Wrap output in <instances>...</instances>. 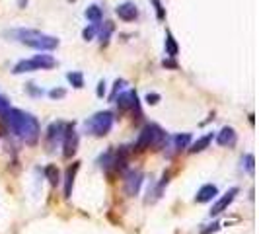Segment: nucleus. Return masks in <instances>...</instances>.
I'll use <instances>...</instances> for the list:
<instances>
[{
	"instance_id": "f257e3e1",
	"label": "nucleus",
	"mask_w": 259,
	"mask_h": 234,
	"mask_svg": "<svg viewBox=\"0 0 259 234\" xmlns=\"http://www.w3.org/2000/svg\"><path fill=\"white\" fill-rule=\"evenodd\" d=\"M4 117V123L10 127V131L20 137L26 145H35L39 141V135H41V127H39V121L37 117H33L28 112H22V110H16V108H10L6 114H2Z\"/></svg>"
},
{
	"instance_id": "f03ea898",
	"label": "nucleus",
	"mask_w": 259,
	"mask_h": 234,
	"mask_svg": "<svg viewBox=\"0 0 259 234\" xmlns=\"http://www.w3.org/2000/svg\"><path fill=\"white\" fill-rule=\"evenodd\" d=\"M8 35L16 37L24 45H28L31 49H37V51H53V49L58 47V39L57 37L45 35V33H41L37 29H14Z\"/></svg>"
},
{
	"instance_id": "7ed1b4c3",
	"label": "nucleus",
	"mask_w": 259,
	"mask_h": 234,
	"mask_svg": "<svg viewBox=\"0 0 259 234\" xmlns=\"http://www.w3.org/2000/svg\"><path fill=\"white\" fill-rule=\"evenodd\" d=\"M166 141H168V135H166V131H164L160 125H156V123H148V125H146L143 131H141V135H139V139H137V145H135V148H137V150H146V148H162Z\"/></svg>"
},
{
	"instance_id": "20e7f679",
	"label": "nucleus",
	"mask_w": 259,
	"mask_h": 234,
	"mask_svg": "<svg viewBox=\"0 0 259 234\" xmlns=\"http://www.w3.org/2000/svg\"><path fill=\"white\" fill-rule=\"evenodd\" d=\"M113 119L115 117L111 112H98L84 123V129L94 137H105L113 127Z\"/></svg>"
},
{
	"instance_id": "39448f33",
	"label": "nucleus",
	"mask_w": 259,
	"mask_h": 234,
	"mask_svg": "<svg viewBox=\"0 0 259 234\" xmlns=\"http://www.w3.org/2000/svg\"><path fill=\"white\" fill-rule=\"evenodd\" d=\"M57 64V60L51 55H35L28 60H20L14 66V74H24V72H33V70H49Z\"/></svg>"
},
{
	"instance_id": "423d86ee",
	"label": "nucleus",
	"mask_w": 259,
	"mask_h": 234,
	"mask_svg": "<svg viewBox=\"0 0 259 234\" xmlns=\"http://www.w3.org/2000/svg\"><path fill=\"white\" fill-rule=\"evenodd\" d=\"M62 156L68 160L76 154L78 150V133L74 131V125L72 123H66V129H64V137H62Z\"/></svg>"
},
{
	"instance_id": "0eeeda50",
	"label": "nucleus",
	"mask_w": 259,
	"mask_h": 234,
	"mask_svg": "<svg viewBox=\"0 0 259 234\" xmlns=\"http://www.w3.org/2000/svg\"><path fill=\"white\" fill-rule=\"evenodd\" d=\"M117 106H119V110H135L137 112V116L141 117L143 116V112H141V104H139V96H137V92L135 90H129V92H123V94H119V98H115L113 100ZM137 117V119H139Z\"/></svg>"
},
{
	"instance_id": "6e6552de",
	"label": "nucleus",
	"mask_w": 259,
	"mask_h": 234,
	"mask_svg": "<svg viewBox=\"0 0 259 234\" xmlns=\"http://www.w3.org/2000/svg\"><path fill=\"white\" fill-rule=\"evenodd\" d=\"M64 129H66V123H62V121H55V123L49 125V129H47V146H49V150H55L57 145L62 143Z\"/></svg>"
},
{
	"instance_id": "1a4fd4ad",
	"label": "nucleus",
	"mask_w": 259,
	"mask_h": 234,
	"mask_svg": "<svg viewBox=\"0 0 259 234\" xmlns=\"http://www.w3.org/2000/svg\"><path fill=\"white\" fill-rule=\"evenodd\" d=\"M238 191H240L238 187L228 189V191H226V193H224V195H222V197H220V199L212 205V209H210V217H216V215H220L222 211H226V209H228V205H230V203L234 201V197L238 195Z\"/></svg>"
},
{
	"instance_id": "9d476101",
	"label": "nucleus",
	"mask_w": 259,
	"mask_h": 234,
	"mask_svg": "<svg viewBox=\"0 0 259 234\" xmlns=\"http://www.w3.org/2000/svg\"><path fill=\"white\" fill-rule=\"evenodd\" d=\"M143 172H139V170H133V172H129L127 177H125V191H127V195H137L139 193V189H141V185H143Z\"/></svg>"
},
{
	"instance_id": "9b49d317",
	"label": "nucleus",
	"mask_w": 259,
	"mask_h": 234,
	"mask_svg": "<svg viewBox=\"0 0 259 234\" xmlns=\"http://www.w3.org/2000/svg\"><path fill=\"white\" fill-rule=\"evenodd\" d=\"M115 12H117V16H119L123 22H133V20L139 16V10H137V6H135L133 2H123V4H119Z\"/></svg>"
},
{
	"instance_id": "f8f14e48",
	"label": "nucleus",
	"mask_w": 259,
	"mask_h": 234,
	"mask_svg": "<svg viewBox=\"0 0 259 234\" xmlns=\"http://www.w3.org/2000/svg\"><path fill=\"white\" fill-rule=\"evenodd\" d=\"M216 195H218V187H216L214 183H207V185H203V187L197 191L195 201H197V203H207V201H212Z\"/></svg>"
},
{
	"instance_id": "ddd939ff",
	"label": "nucleus",
	"mask_w": 259,
	"mask_h": 234,
	"mask_svg": "<svg viewBox=\"0 0 259 234\" xmlns=\"http://www.w3.org/2000/svg\"><path fill=\"white\" fill-rule=\"evenodd\" d=\"M236 131L232 129V127H224L220 133H218V137H216V143L220 145V146H234L236 145Z\"/></svg>"
},
{
	"instance_id": "4468645a",
	"label": "nucleus",
	"mask_w": 259,
	"mask_h": 234,
	"mask_svg": "<svg viewBox=\"0 0 259 234\" xmlns=\"http://www.w3.org/2000/svg\"><path fill=\"white\" fill-rule=\"evenodd\" d=\"M78 168H80V162H74V164L66 170V177H64V195H66V197L72 195V185H74V177H76Z\"/></svg>"
},
{
	"instance_id": "2eb2a0df",
	"label": "nucleus",
	"mask_w": 259,
	"mask_h": 234,
	"mask_svg": "<svg viewBox=\"0 0 259 234\" xmlns=\"http://www.w3.org/2000/svg\"><path fill=\"white\" fill-rule=\"evenodd\" d=\"M212 143V133H207L205 137H201V139H197L193 145H191V148H189V152H201V150H205L208 145Z\"/></svg>"
},
{
	"instance_id": "dca6fc26",
	"label": "nucleus",
	"mask_w": 259,
	"mask_h": 234,
	"mask_svg": "<svg viewBox=\"0 0 259 234\" xmlns=\"http://www.w3.org/2000/svg\"><path fill=\"white\" fill-rule=\"evenodd\" d=\"M166 53H168V57H172V58L177 57V53H179V47H177V43H175L172 31H166Z\"/></svg>"
},
{
	"instance_id": "f3484780",
	"label": "nucleus",
	"mask_w": 259,
	"mask_h": 234,
	"mask_svg": "<svg viewBox=\"0 0 259 234\" xmlns=\"http://www.w3.org/2000/svg\"><path fill=\"white\" fill-rule=\"evenodd\" d=\"M86 18L90 20V22H94V24H100L102 22V8L100 6H96V4H92V6H88L86 8Z\"/></svg>"
},
{
	"instance_id": "a211bd4d",
	"label": "nucleus",
	"mask_w": 259,
	"mask_h": 234,
	"mask_svg": "<svg viewBox=\"0 0 259 234\" xmlns=\"http://www.w3.org/2000/svg\"><path fill=\"white\" fill-rule=\"evenodd\" d=\"M189 143H191V135H189V133H181V135H175V137H173V146H175V150L187 148Z\"/></svg>"
},
{
	"instance_id": "6ab92c4d",
	"label": "nucleus",
	"mask_w": 259,
	"mask_h": 234,
	"mask_svg": "<svg viewBox=\"0 0 259 234\" xmlns=\"http://www.w3.org/2000/svg\"><path fill=\"white\" fill-rule=\"evenodd\" d=\"M113 29H115V26H113L111 22H104V26L100 28V41H102V45H107V41H109Z\"/></svg>"
},
{
	"instance_id": "aec40b11",
	"label": "nucleus",
	"mask_w": 259,
	"mask_h": 234,
	"mask_svg": "<svg viewBox=\"0 0 259 234\" xmlns=\"http://www.w3.org/2000/svg\"><path fill=\"white\" fill-rule=\"evenodd\" d=\"M66 80L74 86V88H84V76H82V72H68L66 74Z\"/></svg>"
},
{
	"instance_id": "412c9836",
	"label": "nucleus",
	"mask_w": 259,
	"mask_h": 234,
	"mask_svg": "<svg viewBox=\"0 0 259 234\" xmlns=\"http://www.w3.org/2000/svg\"><path fill=\"white\" fill-rule=\"evenodd\" d=\"M45 176H47V179L51 181V185H57V181H58V168H57L55 164L45 166Z\"/></svg>"
},
{
	"instance_id": "4be33fe9",
	"label": "nucleus",
	"mask_w": 259,
	"mask_h": 234,
	"mask_svg": "<svg viewBox=\"0 0 259 234\" xmlns=\"http://www.w3.org/2000/svg\"><path fill=\"white\" fill-rule=\"evenodd\" d=\"M96 31H98V24H92L90 28H86V29L82 31V37H84L86 41H90V39H94V35H96Z\"/></svg>"
},
{
	"instance_id": "5701e85b",
	"label": "nucleus",
	"mask_w": 259,
	"mask_h": 234,
	"mask_svg": "<svg viewBox=\"0 0 259 234\" xmlns=\"http://www.w3.org/2000/svg\"><path fill=\"white\" fill-rule=\"evenodd\" d=\"M244 162H246V170H248L250 174H254V168H256V158H254V154H246V156H244Z\"/></svg>"
},
{
	"instance_id": "b1692460",
	"label": "nucleus",
	"mask_w": 259,
	"mask_h": 234,
	"mask_svg": "<svg viewBox=\"0 0 259 234\" xmlns=\"http://www.w3.org/2000/svg\"><path fill=\"white\" fill-rule=\"evenodd\" d=\"M8 110H10V102H8V98H6V96H2V94H0V116H2V114H6Z\"/></svg>"
},
{
	"instance_id": "393cba45",
	"label": "nucleus",
	"mask_w": 259,
	"mask_h": 234,
	"mask_svg": "<svg viewBox=\"0 0 259 234\" xmlns=\"http://www.w3.org/2000/svg\"><path fill=\"white\" fill-rule=\"evenodd\" d=\"M125 86V80H115V88H113V94L109 96L111 100H115L117 98V92H121V88Z\"/></svg>"
},
{
	"instance_id": "a878e982",
	"label": "nucleus",
	"mask_w": 259,
	"mask_h": 234,
	"mask_svg": "<svg viewBox=\"0 0 259 234\" xmlns=\"http://www.w3.org/2000/svg\"><path fill=\"white\" fill-rule=\"evenodd\" d=\"M152 4L156 6V14H158V20H164V8H162V2L160 0H152Z\"/></svg>"
},
{
	"instance_id": "bb28decb",
	"label": "nucleus",
	"mask_w": 259,
	"mask_h": 234,
	"mask_svg": "<svg viewBox=\"0 0 259 234\" xmlns=\"http://www.w3.org/2000/svg\"><path fill=\"white\" fill-rule=\"evenodd\" d=\"M64 94H66V92H64L62 88H55V90L49 92V96H51L53 100H57V98H64Z\"/></svg>"
},
{
	"instance_id": "cd10ccee",
	"label": "nucleus",
	"mask_w": 259,
	"mask_h": 234,
	"mask_svg": "<svg viewBox=\"0 0 259 234\" xmlns=\"http://www.w3.org/2000/svg\"><path fill=\"white\" fill-rule=\"evenodd\" d=\"M218 229H220V225H218V223H212V225H210L208 229H205V231H201V234H210V233H216Z\"/></svg>"
},
{
	"instance_id": "c85d7f7f",
	"label": "nucleus",
	"mask_w": 259,
	"mask_h": 234,
	"mask_svg": "<svg viewBox=\"0 0 259 234\" xmlns=\"http://www.w3.org/2000/svg\"><path fill=\"white\" fill-rule=\"evenodd\" d=\"M158 100H160V96H158V94H148V96H146V102H148V104H152V106L158 104Z\"/></svg>"
},
{
	"instance_id": "c756f323",
	"label": "nucleus",
	"mask_w": 259,
	"mask_h": 234,
	"mask_svg": "<svg viewBox=\"0 0 259 234\" xmlns=\"http://www.w3.org/2000/svg\"><path fill=\"white\" fill-rule=\"evenodd\" d=\"M28 92H29V94H35V96H41V94H43V90H35L33 84H28Z\"/></svg>"
},
{
	"instance_id": "7c9ffc66",
	"label": "nucleus",
	"mask_w": 259,
	"mask_h": 234,
	"mask_svg": "<svg viewBox=\"0 0 259 234\" xmlns=\"http://www.w3.org/2000/svg\"><path fill=\"white\" fill-rule=\"evenodd\" d=\"M104 94H105V82L102 80V82L98 84V96H100V98H104Z\"/></svg>"
},
{
	"instance_id": "2f4dec72",
	"label": "nucleus",
	"mask_w": 259,
	"mask_h": 234,
	"mask_svg": "<svg viewBox=\"0 0 259 234\" xmlns=\"http://www.w3.org/2000/svg\"><path fill=\"white\" fill-rule=\"evenodd\" d=\"M164 66H170V68H177V64L173 60H164Z\"/></svg>"
},
{
	"instance_id": "473e14b6",
	"label": "nucleus",
	"mask_w": 259,
	"mask_h": 234,
	"mask_svg": "<svg viewBox=\"0 0 259 234\" xmlns=\"http://www.w3.org/2000/svg\"><path fill=\"white\" fill-rule=\"evenodd\" d=\"M24 2H28V0H20V6H24Z\"/></svg>"
}]
</instances>
